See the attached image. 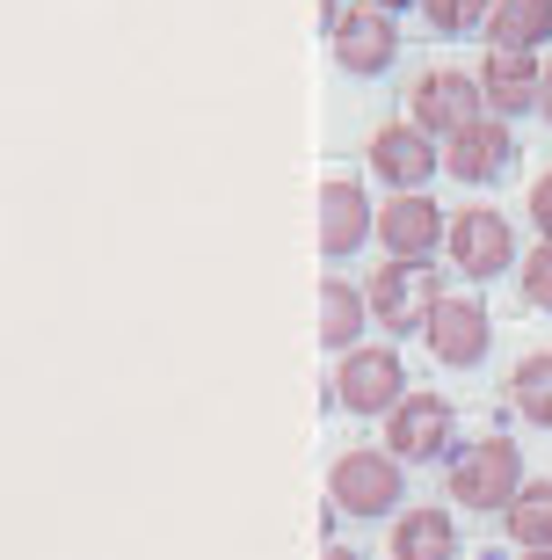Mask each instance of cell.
<instances>
[{
    "label": "cell",
    "mask_w": 552,
    "mask_h": 560,
    "mask_svg": "<svg viewBox=\"0 0 552 560\" xmlns=\"http://www.w3.org/2000/svg\"><path fill=\"white\" fill-rule=\"evenodd\" d=\"M524 560H552V546H545V553H524Z\"/></svg>",
    "instance_id": "484cf974"
},
{
    "label": "cell",
    "mask_w": 552,
    "mask_h": 560,
    "mask_svg": "<svg viewBox=\"0 0 552 560\" xmlns=\"http://www.w3.org/2000/svg\"><path fill=\"white\" fill-rule=\"evenodd\" d=\"M422 15H430L444 37H466L472 22H488V15H494V0H422Z\"/></svg>",
    "instance_id": "ffe728a7"
},
{
    "label": "cell",
    "mask_w": 552,
    "mask_h": 560,
    "mask_svg": "<svg viewBox=\"0 0 552 560\" xmlns=\"http://www.w3.org/2000/svg\"><path fill=\"white\" fill-rule=\"evenodd\" d=\"M524 495V458H516L509 436H480L450 458V502L466 510H509Z\"/></svg>",
    "instance_id": "6da1fadb"
},
{
    "label": "cell",
    "mask_w": 552,
    "mask_h": 560,
    "mask_svg": "<svg viewBox=\"0 0 552 560\" xmlns=\"http://www.w3.org/2000/svg\"><path fill=\"white\" fill-rule=\"evenodd\" d=\"M371 8H414V0H371Z\"/></svg>",
    "instance_id": "d4e9b609"
},
{
    "label": "cell",
    "mask_w": 552,
    "mask_h": 560,
    "mask_svg": "<svg viewBox=\"0 0 552 560\" xmlns=\"http://www.w3.org/2000/svg\"><path fill=\"white\" fill-rule=\"evenodd\" d=\"M488 37H494V44H516V51L545 44V37H552V0H494Z\"/></svg>",
    "instance_id": "e0dca14e"
},
{
    "label": "cell",
    "mask_w": 552,
    "mask_h": 560,
    "mask_svg": "<svg viewBox=\"0 0 552 560\" xmlns=\"http://www.w3.org/2000/svg\"><path fill=\"white\" fill-rule=\"evenodd\" d=\"M371 313L386 320V328L414 335V328H430V313L444 306V270H422V262H386V270L371 277Z\"/></svg>",
    "instance_id": "3957f363"
},
{
    "label": "cell",
    "mask_w": 552,
    "mask_h": 560,
    "mask_svg": "<svg viewBox=\"0 0 552 560\" xmlns=\"http://www.w3.org/2000/svg\"><path fill=\"white\" fill-rule=\"evenodd\" d=\"M408 125H422L430 139H458V131L480 125V88H472L466 73L436 66V73L414 81V117H408Z\"/></svg>",
    "instance_id": "5b68a950"
},
{
    "label": "cell",
    "mask_w": 552,
    "mask_h": 560,
    "mask_svg": "<svg viewBox=\"0 0 552 560\" xmlns=\"http://www.w3.org/2000/svg\"><path fill=\"white\" fill-rule=\"evenodd\" d=\"M320 560H364V553H349V546H328V553H320Z\"/></svg>",
    "instance_id": "cb8c5ba5"
},
{
    "label": "cell",
    "mask_w": 552,
    "mask_h": 560,
    "mask_svg": "<svg viewBox=\"0 0 552 560\" xmlns=\"http://www.w3.org/2000/svg\"><path fill=\"white\" fill-rule=\"evenodd\" d=\"M371 226H378V219H371V197L356 183H342V175H334V183L320 189V255H328V262L356 255V241H364Z\"/></svg>",
    "instance_id": "7c38bea8"
},
{
    "label": "cell",
    "mask_w": 552,
    "mask_h": 560,
    "mask_svg": "<svg viewBox=\"0 0 552 560\" xmlns=\"http://www.w3.org/2000/svg\"><path fill=\"white\" fill-rule=\"evenodd\" d=\"M444 248H450V262L480 284V277H502L516 262V233H509V219H502V211H458Z\"/></svg>",
    "instance_id": "8992f818"
},
{
    "label": "cell",
    "mask_w": 552,
    "mask_h": 560,
    "mask_svg": "<svg viewBox=\"0 0 552 560\" xmlns=\"http://www.w3.org/2000/svg\"><path fill=\"white\" fill-rule=\"evenodd\" d=\"M509 539L524 546V553H545L552 546V480H531V488L509 502Z\"/></svg>",
    "instance_id": "ac0fdd59"
},
{
    "label": "cell",
    "mask_w": 552,
    "mask_h": 560,
    "mask_svg": "<svg viewBox=\"0 0 552 560\" xmlns=\"http://www.w3.org/2000/svg\"><path fill=\"white\" fill-rule=\"evenodd\" d=\"M538 109L552 117V59H545V88H538Z\"/></svg>",
    "instance_id": "603a6c76"
},
{
    "label": "cell",
    "mask_w": 552,
    "mask_h": 560,
    "mask_svg": "<svg viewBox=\"0 0 552 560\" xmlns=\"http://www.w3.org/2000/svg\"><path fill=\"white\" fill-rule=\"evenodd\" d=\"M334 59L349 66V73H386L392 59H400V37H392L386 8H349L342 22H334Z\"/></svg>",
    "instance_id": "30bf717a"
},
{
    "label": "cell",
    "mask_w": 552,
    "mask_h": 560,
    "mask_svg": "<svg viewBox=\"0 0 552 560\" xmlns=\"http://www.w3.org/2000/svg\"><path fill=\"white\" fill-rule=\"evenodd\" d=\"M524 306L552 313V241H545V248H531V270H524Z\"/></svg>",
    "instance_id": "44dd1931"
},
{
    "label": "cell",
    "mask_w": 552,
    "mask_h": 560,
    "mask_svg": "<svg viewBox=\"0 0 552 560\" xmlns=\"http://www.w3.org/2000/svg\"><path fill=\"white\" fill-rule=\"evenodd\" d=\"M509 386H516V408L531 416V430H552V350L545 357H524Z\"/></svg>",
    "instance_id": "d6986e66"
},
{
    "label": "cell",
    "mask_w": 552,
    "mask_h": 560,
    "mask_svg": "<svg viewBox=\"0 0 552 560\" xmlns=\"http://www.w3.org/2000/svg\"><path fill=\"white\" fill-rule=\"evenodd\" d=\"M509 153H516V139L494 125V117H480L472 131H458V139H450L444 167L458 175V183H494V175H509Z\"/></svg>",
    "instance_id": "5bb4252c"
},
{
    "label": "cell",
    "mask_w": 552,
    "mask_h": 560,
    "mask_svg": "<svg viewBox=\"0 0 552 560\" xmlns=\"http://www.w3.org/2000/svg\"><path fill=\"white\" fill-rule=\"evenodd\" d=\"M531 226H538V233L552 241V167H545V175L531 183Z\"/></svg>",
    "instance_id": "7402d4cb"
},
{
    "label": "cell",
    "mask_w": 552,
    "mask_h": 560,
    "mask_svg": "<svg viewBox=\"0 0 552 560\" xmlns=\"http://www.w3.org/2000/svg\"><path fill=\"white\" fill-rule=\"evenodd\" d=\"M392 560H458V524L444 510H408V517H392Z\"/></svg>",
    "instance_id": "9a60e30c"
},
{
    "label": "cell",
    "mask_w": 552,
    "mask_h": 560,
    "mask_svg": "<svg viewBox=\"0 0 552 560\" xmlns=\"http://www.w3.org/2000/svg\"><path fill=\"white\" fill-rule=\"evenodd\" d=\"M538 88H545V66H531V51H516V44H488L480 95H488L494 109H531Z\"/></svg>",
    "instance_id": "4fadbf2b"
},
{
    "label": "cell",
    "mask_w": 552,
    "mask_h": 560,
    "mask_svg": "<svg viewBox=\"0 0 552 560\" xmlns=\"http://www.w3.org/2000/svg\"><path fill=\"white\" fill-rule=\"evenodd\" d=\"M450 400L444 394H408L400 408H392V430H386V444H392V458H444L450 452Z\"/></svg>",
    "instance_id": "9c48e42d"
},
{
    "label": "cell",
    "mask_w": 552,
    "mask_h": 560,
    "mask_svg": "<svg viewBox=\"0 0 552 560\" xmlns=\"http://www.w3.org/2000/svg\"><path fill=\"white\" fill-rule=\"evenodd\" d=\"M422 342L436 350V364H458V372H472V364L488 357V342H494V320H488V306H472V299H444V306L430 313Z\"/></svg>",
    "instance_id": "ba28073f"
},
{
    "label": "cell",
    "mask_w": 552,
    "mask_h": 560,
    "mask_svg": "<svg viewBox=\"0 0 552 560\" xmlns=\"http://www.w3.org/2000/svg\"><path fill=\"white\" fill-rule=\"evenodd\" d=\"M328 495L334 510H349V517H392L400 510V458L392 452H342L328 474Z\"/></svg>",
    "instance_id": "7a4b0ae2"
},
{
    "label": "cell",
    "mask_w": 552,
    "mask_h": 560,
    "mask_svg": "<svg viewBox=\"0 0 552 560\" xmlns=\"http://www.w3.org/2000/svg\"><path fill=\"white\" fill-rule=\"evenodd\" d=\"M371 167H378L386 183H400V189H422L436 167H444V153L430 145L422 125H386L378 139H371Z\"/></svg>",
    "instance_id": "8fae6325"
},
{
    "label": "cell",
    "mask_w": 552,
    "mask_h": 560,
    "mask_svg": "<svg viewBox=\"0 0 552 560\" xmlns=\"http://www.w3.org/2000/svg\"><path fill=\"white\" fill-rule=\"evenodd\" d=\"M334 400H342L349 416H392V408L408 400L400 357H392V350H349L342 372H334Z\"/></svg>",
    "instance_id": "277c9868"
},
{
    "label": "cell",
    "mask_w": 552,
    "mask_h": 560,
    "mask_svg": "<svg viewBox=\"0 0 552 560\" xmlns=\"http://www.w3.org/2000/svg\"><path fill=\"white\" fill-rule=\"evenodd\" d=\"M378 241L392 248V262H422L430 248H444V241H450L444 205H430L422 189H400V197L378 211Z\"/></svg>",
    "instance_id": "52a82bcc"
},
{
    "label": "cell",
    "mask_w": 552,
    "mask_h": 560,
    "mask_svg": "<svg viewBox=\"0 0 552 560\" xmlns=\"http://www.w3.org/2000/svg\"><path fill=\"white\" fill-rule=\"evenodd\" d=\"M364 313H371V299H356V284H349V277H328V284H320V342H328V350H364V342H356V328H364Z\"/></svg>",
    "instance_id": "2e32d148"
}]
</instances>
